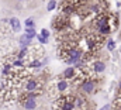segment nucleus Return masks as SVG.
I'll return each instance as SVG.
<instances>
[{
  "instance_id": "f257e3e1",
  "label": "nucleus",
  "mask_w": 121,
  "mask_h": 110,
  "mask_svg": "<svg viewBox=\"0 0 121 110\" xmlns=\"http://www.w3.org/2000/svg\"><path fill=\"white\" fill-rule=\"evenodd\" d=\"M86 1L87 0H63L59 6V14L73 16L86 4Z\"/></svg>"
},
{
  "instance_id": "f03ea898",
  "label": "nucleus",
  "mask_w": 121,
  "mask_h": 110,
  "mask_svg": "<svg viewBox=\"0 0 121 110\" xmlns=\"http://www.w3.org/2000/svg\"><path fill=\"white\" fill-rule=\"evenodd\" d=\"M69 87H70V83L68 82V81H65V79H62L59 76L52 85H49V87H48V95H49L52 99H56V97H59L62 95H66Z\"/></svg>"
},
{
  "instance_id": "7ed1b4c3",
  "label": "nucleus",
  "mask_w": 121,
  "mask_h": 110,
  "mask_svg": "<svg viewBox=\"0 0 121 110\" xmlns=\"http://www.w3.org/2000/svg\"><path fill=\"white\" fill-rule=\"evenodd\" d=\"M52 107L54 110H75V95L66 93L54 99Z\"/></svg>"
},
{
  "instance_id": "20e7f679",
  "label": "nucleus",
  "mask_w": 121,
  "mask_h": 110,
  "mask_svg": "<svg viewBox=\"0 0 121 110\" xmlns=\"http://www.w3.org/2000/svg\"><path fill=\"white\" fill-rule=\"evenodd\" d=\"M23 92H34L41 95L44 92V79L38 76H28L23 82Z\"/></svg>"
},
{
  "instance_id": "39448f33",
  "label": "nucleus",
  "mask_w": 121,
  "mask_h": 110,
  "mask_svg": "<svg viewBox=\"0 0 121 110\" xmlns=\"http://www.w3.org/2000/svg\"><path fill=\"white\" fill-rule=\"evenodd\" d=\"M51 27H52V30H54L56 34L63 32V31H68V30H72V28H70V16H65V14L56 16V17L52 20Z\"/></svg>"
},
{
  "instance_id": "423d86ee",
  "label": "nucleus",
  "mask_w": 121,
  "mask_h": 110,
  "mask_svg": "<svg viewBox=\"0 0 121 110\" xmlns=\"http://www.w3.org/2000/svg\"><path fill=\"white\" fill-rule=\"evenodd\" d=\"M86 71L90 78H99L101 73L106 72V62L103 59H94L86 66Z\"/></svg>"
},
{
  "instance_id": "0eeeda50",
  "label": "nucleus",
  "mask_w": 121,
  "mask_h": 110,
  "mask_svg": "<svg viewBox=\"0 0 121 110\" xmlns=\"http://www.w3.org/2000/svg\"><path fill=\"white\" fill-rule=\"evenodd\" d=\"M99 79H100V78H90V76H87V78L83 79V82L79 85L78 89H79L82 93H85V95H91V93H94L96 89H97Z\"/></svg>"
},
{
  "instance_id": "6e6552de",
  "label": "nucleus",
  "mask_w": 121,
  "mask_h": 110,
  "mask_svg": "<svg viewBox=\"0 0 121 110\" xmlns=\"http://www.w3.org/2000/svg\"><path fill=\"white\" fill-rule=\"evenodd\" d=\"M78 72H79V69H78V68H75V66L72 65V66H68V68L62 72L60 78H62V79H65V81H68V82H70V81L78 75Z\"/></svg>"
},
{
  "instance_id": "1a4fd4ad",
  "label": "nucleus",
  "mask_w": 121,
  "mask_h": 110,
  "mask_svg": "<svg viewBox=\"0 0 121 110\" xmlns=\"http://www.w3.org/2000/svg\"><path fill=\"white\" fill-rule=\"evenodd\" d=\"M21 106H23V109H26V110H34V109H37V106H38V102H37V99L31 97V99L24 100V102L21 103Z\"/></svg>"
},
{
  "instance_id": "9d476101",
  "label": "nucleus",
  "mask_w": 121,
  "mask_h": 110,
  "mask_svg": "<svg viewBox=\"0 0 121 110\" xmlns=\"http://www.w3.org/2000/svg\"><path fill=\"white\" fill-rule=\"evenodd\" d=\"M9 24H10V27L13 31H20V28H21V23H20V20L17 18V17H11L10 20H9Z\"/></svg>"
},
{
  "instance_id": "9b49d317",
  "label": "nucleus",
  "mask_w": 121,
  "mask_h": 110,
  "mask_svg": "<svg viewBox=\"0 0 121 110\" xmlns=\"http://www.w3.org/2000/svg\"><path fill=\"white\" fill-rule=\"evenodd\" d=\"M20 47H30L31 44H32V40L31 38H28L26 34H23L21 37H20Z\"/></svg>"
},
{
  "instance_id": "f8f14e48",
  "label": "nucleus",
  "mask_w": 121,
  "mask_h": 110,
  "mask_svg": "<svg viewBox=\"0 0 121 110\" xmlns=\"http://www.w3.org/2000/svg\"><path fill=\"white\" fill-rule=\"evenodd\" d=\"M41 66H42V62L39 59H31L28 62V68H32V69H38Z\"/></svg>"
},
{
  "instance_id": "ddd939ff",
  "label": "nucleus",
  "mask_w": 121,
  "mask_h": 110,
  "mask_svg": "<svg viewBox=\"0 0 121 110\" xmlns=\"http://www.w3.org/2000/svg\"><path fill=\"white\" fill-rule=\"evenodd\" d=\"M11 71H13V65L11 64H4L3 69H1V73H3V76H7V75H10Z\"/></svg>"
},
{
  "instance_id": "4468645a",
  "label": "nucleus",
  "mask_w": 121,
  "mask_h": 110,
  "mask_svg": "<svg viewBox=\"0 0 121 110\" xmlns=\"http://www.w3.org/2000/svg\"><path fill=\"white\" fill-rule=\"evenodd\" d=\"M28 38H31V40H34L38 34H37V31H35V28H26V32H24Z\"/></svg>"
},
{
  "instance_id": "2eb2a0df",
  "label": "nucleus",
  "mask_w": 121,
  "mask_h": 110,
  "mask_svg": "<svg viewBox=\"0 0 121 110\" xmlns=\"http://www.w3.org/2000/svg\"><path fill=\"white\" fill-rule=\"evenodd\" d=\"M56 6H58L56 0H49V1H48V4H47V10H48V11H52V10H55V9H56Z\"/></svg>"
},
{
  "instance_id": "dca6fc26",
  "label": "nucleus",
  "mask_w": 121,
  "mask_h": 110,
  "mask_svg": "<svg viewBox=\"0 0 121 110\" xmlns=\"http://www.w3.org/2000/svg\"><path fill=\"white\" fill-rule=\"evenodd\" d=\"M106 47H107L108 51H114V50H116V41H114V40H107Z\"/></svg>"
},
{
  "instance_id": "f3484780",
  "label": "nucleus",
  "mask_w": 121,
  "mask_h": 110,
  "mask_svg": "<svg viewBox=\"0 0 121 110\" xmlns=\"http://www.w3.org/2000/svg\"><path fill=\"white\" fill-rule=\"evenodd\" d=\"M24 24H26V28H35V21H34V18H31V17L24 21Z\"/></svg>"
},
{
  "instance_id": "a211bd4d",
  "label": "nucleus",
  "mask_w": 121,
  "mask_h": 110,
  "mask_svg": "<svg viewBox=\"0 0 121 110\" xmlns=\"http://www.w3.org/2000/svg\"><path fill=\"white\" fill-rule=\"evenodd\" d=\"M39 35H41V37H44V38H48V40H49L51 32H49V30H47V28H42V30H41V32H39Z\"/></svg>"
},
{
  "instance_id": "6ab92c4d",
  "label": "nucleus",
  "mask_w": 121,
  "mask_h": 110,
  "mask_svg": "<svg viewBox=\"0 0 121 110\" xmlns=\"http://www.w3.org/2000/svg\"><path fill=\"white\" fill-rule=\"evenodd\" d=\"M37 38H38V41H39V44H41V45H45V44H48V38H44V37H41L39 34L37 35Z\"/></svg>"
},
{
  "instance_id": "aec40b11",
  "label": "nucleus",
  "mask_w": 121,
  "mask_h": 110,
  "mask_svg": "<svg viewBox=\"0 0 121 110\" xmlns=\"http://www.w3.org/2000/svg\"><path fill=\"white\" fill-rule=\"evenodd\" d=\"M100 110H113V107H111V105H106V106H103Z\"/></svg>"
},
{
  "instance_id": "412c9836",
  "label": "nucleus",
  "mask_w": 121,
  "mask_h": 110,
  "mask_svg": "<svg viewBox=\"0 0 121 110\" xmlns=\"http://www.w3.org/2000/svg\"><path fill=\"white\" fill-rule=\"evenodd\" d=\"M118 90H117V95H121V79H120V82H118V87H117Z\"/></svg>"
},
{
  "instance_id": "4be33fe9",
  "label": "nucleus",
  "mask_w": 121,
  "mask_h": 110,
  "mask_svg": "<svg viewBox=\"0 0 121 110\" xmlns=\"http://www.w3.org/2000/svg\"><path fill=\"white\" fill-rule=\"evenodd\" d=\"M17 1H23V0H17Z\"/></svg>"
},
{
  "instance_id": "5701e85b",
  "label": "nucleus",
  "mask_w": 121,
  "mask_h": 110,
  "mask_svg": "<svg viewBox=\"0 0 121 110\" xmlns=\"http://www.w3.org/2000/svg\"><path fill=\"white\" fill-rule=\"evenodd\" d=\"M34 110H37V109H34Z\"/></svg>"
}]
</instances>
